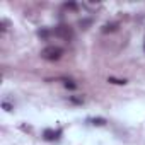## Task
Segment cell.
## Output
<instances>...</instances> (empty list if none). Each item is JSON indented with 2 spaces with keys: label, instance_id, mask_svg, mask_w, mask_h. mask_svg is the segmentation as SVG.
Here are the masks:
<instances>
[{
  "label": "cell",
  "instance_id": "9",
  "mask_svg": "<svg viewBox=\"0 0 145 145\" xmlns=\"http://www.w3.org/2000/svg\"><path fill=\"white\" fill-rule=\"evenodd\" d=\"M70 99H72V103H77V104H82V103H84L82 97H70Z\"/></svg>",
  "mask_w": 145,
  "mask_h": 145
},
{
  "label": "cell",
  "instance_id": "1",
  "mask_svg": "<svg viewBox=\"0 0 145 145\" xmlns=\"http://www.w3.org/2000/svg\"><path fill=\"white\" fill-rule=\"evenodd\" d=\"M63 55V48L60 46H55V44H50L46 48L41 50V58L48 60V61H55V60H60Z\"/></svg>",
  "mask_w": 145,
  "mask_h": 145
},
{
  "label": "cell",
  "instance_id": "7",
  "mask_svg": "<svg viewBox=\"0 0 145 145\" xmlns=\"http://www.w3.org/2000/svg\"><path fill=\"white\" fill-rule=\"evenodd\" d=\"M65 87H67V89H75L77 84H74L72 80H65Z\"/></svg>",
  "mask_w": 145,
  "mask_h": 145
},
{
  "label": "cell",
  "instance_id": "4",
  "mask_svg": "<svg viewBox=\"0 0 145 145\" xmlns=\"http://www.w3.org/2000/svg\"><path fill=\"white\" fill-rule=\"evenodd\" d=\"M118 29V22H111V24H104L103 26V33H113Z\"/></svg>",
  "mask_w": 145,
  "mask_h": 145
},
{
  "label": "cell",
  "instance_id": "2",
  "mask_svg": "<svg viewBox=\"0 0 145 145\" xmlns=\"http://www.w3.org/2000/svg\"><path fill=\"white\" fill-rule=\"evenodd\" d=\"M53 33H55L56 38L65 39V41H70L72 38H74V29H72L70 26H67V24H60V26H56Z\"/></svg>",
  "mask_w": 145,
  "mask_h": 145
},
{
  "label": "cell",
  "instance_id": "3",
  "mask_svg": "<svg viewBox=\"0 0 145 145\" xmlns=\"http://www.w3.org/2000/svg\"><path fill=\"white\" fill-rule=\"evenodd\" d=\"M60 135H61V131L60 130H44L43 131V137H44V140H48V142H53V140H58L60 138Z\"/></svg>",
  "mask_w": 145,
  "mask_h": 145
},
{
  "label": "cell",
  "instance_id": "8",
  "mask_svg": "<svg viewBox=\"0 0 145 145\" xmlns=\"http://www.w3.org/2000/svg\"><path fill=\"white\" fill-rule=\"evenodd\" d=\"M65 9H70V10H75V9H77V4H65Z\"/></svg>",
  "mask_w": 145,
  "mask_h": 145
},
{
  "label": "cell",
  "instance_id": "5",
  "mask_svg": "<svg viewBox=\"0 0 145 145\" xmlns=\"http://www.w3.org/2000/svg\"><path fill=\"white\" fill-rule=\"evenodd\" d=\"M108 82L116 84V86H125V84H126V80H125V79H123V80H120V79H113V77H109V79H108Z\"/></svg>",
  "mask_w": 145,
  "mask_h": 145
},
{
  "label": "cell",
  "instance_id": "6",
  "mask_svg": "<svg viewBox=\"0 0 145 145\" xmlns=\"http://www.w3.org/2000/svg\"><path fill=\"white\" fill-rule=\"evenodd\" d=\"M106 123V120H103V118H96V120H92V125H97V126H103Z\"/></svg>",
  "mask_w": 145,
  "mask_h": 145
}]
</instances>
